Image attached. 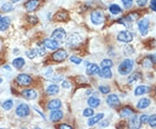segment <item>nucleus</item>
<instances>
[{"mask_svg":"<svg viewBox=\"0 0 156 129\" xmlns=\"http://www.w3.org/2000/svg\"><path fill=\"white\" fill-rule=\"evenodd\" d=\"M140 123L141 124H146L148 122V119H149V116L147 115V114H141L140 116Z\"/></svg>","mask_w":156,"mask_h":129,"instance_id":"nucleus-42","label":"nucleus"},{"mask_svg":"<svg viewBox=\"0 0 156 129\" xmlns=\"http://www.w3.org/2000/svg\"><path fill=\"white\" fill-rule=\"evenodd\" d=\"M82 114L84 117H92L94 115V110L90 108H85L82 112Z\"/></svg>","mask_w":156,"mask_h":129,"instance_id":"nucleus-36","label":"nucleus"},{"mask_svg":"<svg viewBox=\"0 0 156 129\" xmlns=\"http://www.w3.org/2000/svg\"><path fill=\"white\" fill-rule=\"evenodd\" d=\"M134 62L132 59H125L118 67V72L121 76L129 75L134 68Z\"/></svg>","mask_w":156,"mask_h":129,"instance_id":"nucleus-1","label":"nucleus"},{"mask_svg":"<svg viewBox=\"0 0 156 129\" xmlns=\"http://www.w3.org/2000/svg\"><path fill=\"white\" fill-rule=\"evenodd\" d=\"M155 92H156V87H155Z\"/></svg>","mask_w":156,"mask_h":129,"instance_id":"nucleus-58","label":"nucleus"},{"mask_svg":"<svg viewBox=\"0 0 156 129\" xmlns=\"http://www.w3.org/2000/svg\"><path fill=\"white\" fill-rule=\"evenodd\" d=\"M60 81H62V76H55L51 78V82H58Z\"/></svg>","mask_w":156,"mask_h":129,"instance_id":"nucleus-47","label":"nucleus"},{"mask_svg":"<svg viewBox=\"0 0 156 129\" xmlns=\"http://www.w3.org/2000/svg\"><path fill=\"white\" fill-rule=\"evenodd\" d=\"M59 87L56 84H51L50 86H48L47 89H46V93L49 95H56L59 93Z\"/></svg>","mask_w":156,"mask_h":129,"instance_id":"nucleus-24","label":"nucleus"},{"mask_svg":"<svg viewBox=\"0 0 156 129\" xmlns=\"http://www.w3.org/2000/svg\"><path fill=\"white\" fill-rule=\"evenodd\" d=\"M117 39L122 43H130L133 40V35L129 30H122L117 35Z\"/></svg>","mask_w":156,"mask_h":129,"instance_id":"nucleus-8","label":"nucleus"},{"mask_svg":"<svg viewBox=\"0 0 156 129\" xmlns=\"http://www.w3.org/2000/svg\"><path fill=\"white\" fill-rule=\"evenodd\" d=\"M147 1L148 0H136V3L138 4L139 6H145L146 4H147Z\"/></svg>","mask_w":156,"mask_h":129,"instance_id":"nucleus-48","label":"nucleus"},{"mask_svg":"<svg viewBox=\"0 0 156 129\" xmlns=\"http://www.w3.org/2000/svg\"><path fill=\"white\" fill-rule=\"evenodd\" d=\"M21 95L25 98L26 100H35L37 97V92L33 88H25L23 89L21 92Z\"/></svg>","mask_w":156,"mask_h":129,"instance_id":"nucleus-9","label":"nucleus"},{"mask_svg":"<svg viewBox=\"0 0 156 129\" xmlns=\"http://www.w3.org/2000/svg\"><path fill=\"white\" fill-rule=\"evenodd\" d=\"M22 129H27V128H22Z\"/></svg>","mask_w":156,"mask_h":129,"instance_id":"nucleus-57","label":"nucleus"},{"mask_svg":"<svg viewBox=\"0 0 156 129\" xmlns=\"http://www.w3.org/2000/svg\"><path fill=\"white\" fill-rule=\"evenodd\" d=\"M13 9H14V7H13V5L10 3H5V4H4L1 6V10L4 12H10V11L13 10Z\"/></svg>","mask_w":156,"mask_h":129,"instance_id":"nucleus-34","label":"nucleus"},{"mask_svg":"<svg viewBox=\"0 0 156 129\" xmlns=\"http://www.w3.org/2000/svg\"><path fill=\"white\" fill-rule=\"evenodd\" d=\"M19 1H21V0H11L12 3H18Z\"/></svg>","mask_w":156,"mask_h":129,"instance_id":"nucleus-53","label":"nucleus"},{"mask_svg":"<svg viewBox=\"0 0 156 129\" xmlns=\"http://www.w3.org/2000/svg\"><path fill=\"white\" fill-rule=\"evenodd\" d=\"M124 7L126 9H129L133 4V0H121Z\"/></svg>","mask_w":156,"mask_h":129,"instance_id":"nucleus-43","label":"nucleus"},{"mask_svg":"<svg viewBox=\"0 0 156 129\" xmlns=\"http://www.w3.org/2000/svg\"><path fill=\"white\" fill-rule=\"evenodd\" d=\"M148 124L150 125V127L152 128H155L156 127V113L152 114L149 119H148Z\"/></svg>","mask_w":156,"mask_h":129,"instance_id":"nucleus-37","label":"nucleus"},{"mask_svg":"<svg viewBox=\"0 0 156 129\" xmlns=\"http://www.w3.org/2000/svg\"><path fill=\"white\" fill-rule=\"evenodd\" d=\"M139 31L141 36H147L149 29V20L147 18H142L138 22Z\"/></svg>","mask_w":156,"mask_h":129,"instance_id":"nucleus-6","label":"nucleus"},{"mask_svg":"<svg viewBox=\"0 0 156 129\" xmlns=\"http://www.w3.org/2000/svg\"><path fill=\"white\" fill-rule=\"evenodd\" d=\"M109 11H110L112 14H114V15H117V14L121 13V11H122V10H121V8L118 4H111V5L109 6Z\"/></svg>","mask_w":156,"mask_h":129,"instance_id":"nucleus-29","label":"nucleus"},{"mask_svg":"<svg viewBox=\"0 0 156 129\" xmlns=\"http://www.w3.org/2000/svg\"><path fill=\"white\" fill-rule=\"evenodd\" d=\"M100 67L95 64V63H89L88 64L86 68V74L88 76H93V75H96V74H99L100 72Z\"/></svg>","mask_w":156,"mask_h":129,"instance_id":"nucleus-14","label":"nucleus"},{"mask_svg":"<svg viewBox=\"0 0 156 129\" xmlns=\"http://www.w3.org/2000/svg\"><path fill=\"white\" fill-rule=\"evenodd\" d=\"M99 90L102 94L107 95L110 92V87L108 86H100L99 87Z\"/></svg>","mask_w":156,"mask_h":129,"instance_id":"nucleus-40","label":"nucleus"},{"mask_svg":"<svg viewBox=\"0 0 156 129\" xmlns=\"http://www.w3.org/2000/svg\"><path fill=\"white\" fill-rule=\"evenodd\" d=\"M150 7H151V9H152L154 11H155L156 12V0H151Z\"/></svg>","mask_w":156,"mask_h":129,"instance_id":"nucleus-49","label":"nucleus"},{"mask_svg":"<svg viewBox=\"0 0 156 129\" xmlns=\"http://www.w3.org/2000/svg\"><path fill=\"white\" fill-rule=\"evenodd\" d=\"M39 4H40V0H28L25 3V6L27 11L33 12L37 9Z\"/></svg>","mask_w":156,"mask_h":129,"instance_id":"nucleus-12","label":"nucleus"},{"mask_svg":"<svg viewBox=\"0 0 156 129\" xmlns=\"http://www.w3.org/2000/svg\"><path fill=\"white\" fill-rule=\"evenodd\" d=\"M140 76H141L140 75V73H138V72H134V73L131 74L129 76V78H128V82H129V84H133V83L136 82L140 78Z\"/></svg>","mask_w":156,"mask_h":129,"instance_id":"nucleus-28","label":"nucleus"},{"mask_svg":"<svg viewBox=\"0 0 156 129\" xmlns=\"http://www.w3.org/2000/svg\"><path fill=\"white\" fill-rule=\"evenodd\" d=\"M113 66H114V62H113L112 60H110V59H104V60L102 61V62H101V67H102V69H104V68L111 69Z\"/></svg>","mask_w":156,"mask_h":129,"instance_id":"nucleus-31","label":"nucleus"},{"mask_svg":"<svg viewBox=\"0 0 156 129\" xmlns=\"http://www.w3.org/2000/svg\"><path fill=\"white\" fill-rule=\"evenodd\" d=\"M99 76L104 79H109V78L112 77V71L110 69H108V68H104L102 69L99 72Z\"/></svg>","mask_w":156,"mask_h":129,"instance_id":"nucleus-25","label":"nucleus"},{"mask_svg":"<svg viewBox=\"0 0 156 129\" xmlns=\"http://www.w3.org/2000/svg\"><path fill=\"white\" fill-rule=\"evenodd\" d=\"M10 24V19L8 17H2L0 20V31H4L9 28Z\"/></svg>","mask_w":156,"mask_h":129,"instance_id":"nucleus-19","label":"nucleus"},{"mask_svg":"<svg viewBox=\"0 0 156 129\" xmlns=\"http://www.w3.org/2000/svg\"><path fill=\"white\" fill-rule=\"evenodd\" d=\"M107 104L111 107V108H115L120 105V99L116 95H108L107 97Z\"/></svg>","mask_w":156,"mask_h":129,"instance_id":"nucleus-13","label":"nucleus"},{"mask_svg":"<svg viewBox=\"0 0 156 129\" xmlns=\"http://www.w3.org/2000/svg\"><path fill=\"white\" fill-rule=\"evenodd\" d=\"M2 82H3V79H2V78L0 77V84H1Z\"/></svg>","mask_w":156,"mask_h":129,"instance_id":"nucleus-54","label":"nucleus"},{"mask_svg":"<svg viewBox=\"0 0 156 129\" xmlns=\"http://www.w3.org/2000/svg\"><path fill=\"white\" fill-rule=\"evenodd\" d=\"M90 17H91V22L92 24H94L95 25H100L104 22V14L103 11L95 10H93L90 14Z\"/></svg>","mask_w":156,"mask_h":129,"instance_id":"nucleus-4","label":"nucleus"},{"mask_svg":"<svg viewBox=\"0 0 156 129\" xmlns=\"http://www.w3.org/2000/svg\"><path fill=\"white\" fill-rule=\"evenodd\" d=\"M66 36H67V33H66L65 30L62 29V28L56 29L51 34L52 39H54L57 42L58 41H60V42L63 41L64 39H66Z\"/></svg>","mask_w":156,"mask_h":129,"instance_id":"nucleus-5","label":"nucleus"},{"mask_svg":"<svg viewBox=\"0 0 156 129\" xmlns=\"http://www.w3.org/2000/svg\"><path fill=\"white\" fill-rule=\"evenodd\" d=\"M147 57L151 60L153 63H156V55H150Z\"/></svg>","mask_w":156,"mask_h":129,"instance_id":"nucleus-51","label":"nucleus"},{"mask_svg":"<svg viewBox=\"0 0 156 129\" xmlns=\"http://www.w3.org/2000/svg\"><path fill=\"white\" fill-rule=\"evenodd\" d=\"M103 117L104 113H97V114H95V115H93V116L90 117L89 120L88 121V125L89 127H92V126H94L95 124L99 123L100 121L103 119Z\"/></svg>","mask_w":156,"mask_h":129,"instance_id":"nucleus-17","label":"nucleus"},{"mask_svg":"<svg viewBox=\"0 0 156 129\" xmlns=\"http://www.w3.org/2000/svg\"><path fill=\"white\" fill-rule=\"evenodd\" d=\"M88 104L89 105L90 108H98V107L100 106L101 101H100L99 98H97V97H95V96H91V97H89L88 100Z\"/></svg>","mask_w":156,"mask_h":129,"instance_id":"nucleus-23","label":"nucleus"},{"mask_svg":"<svg viewBox=\"0 0 156 129\" xmlns=\"http://www.w3.org/2000/svg\"><path fill=\"white\" fill-rule=\"evenodd\" d=\"M69 60L71 61L72 62L76 63V64H80V63L82 62V59L79 58V57H77V56H70Z\"/></svg>","mask_w":156,"mask_h":129,"instance_id":"nucleus-44","label":"nucleus"},{"mask_svg":"<svg viewBox=\"0 0 156 129\" xmlns=\"http://www.w3.org/2000/svg\"><path fill=\"white\" fill-rule=\"evenodd\" d=\"M32 77L25 73H21L16 77V82L20 87H29L32 83Z\"/></svg>","mask_w":156,"mask_h":129,"instance_id":"nucleus-2","label":"nucleus"},{"mask_svg":"<svg viewBox=\"0 0 156 129\" xmlns=\"http://www.w3.org/2000/svg\"><path fill=\"white\" fill-rule=\"evenodd\" d=\"M25 54L26 56H27V57L30 58V59H34L35 57L38 55V54H37V50H36V49H31V50L26 51Z\"/></svg>","mask_w":156,"mask_h":129,"instance_id":"nucleus-35","label":"nucleus"},{"mask_svg":"<svg viewBox=\"0 0 156 129\" xmlns=\"http://www.w3.org/2000/svg\"><path fill=\"white\" fill-rule=\"evenodd\" d=\"M56 20H60V21H63L65 19H67L69 17V15L66 11H59L58 13H56Z\"/></svg>","mask_w":156,"mask_h":129,"instance_id":"nucleus-32","label":"nucleus"},{"mask_svg":"<svg viewBox=\"0 0 156 129\" xmlns=\"http://www.w3.org/2000/svg\"><path fill=\"white\" fill-rule=\"evenodd\" d=\"M0 129H4V128H0Z\"/></svg>","mask_w":156,"mask_h":129,"instance_id":"nucleus-59","label":"nucleus"},{"mask_svg":"<svg viewBox=\"0 0 156 129\" xmlns=\"http://www.w3.org/2000/svg\"><path fill=\"white\" fill-rule=\"evenodd\" d=\"M131 115H134V110L131 109L129 107H126V108H122L121 110V112H120V116L123 117V118L129 117Z\"/></svg>","mask_w":156,"mask_h":129,"instance_id":"nucleus-27","label":"nucleus"},{"mask_svg":"<svg viewBox=\"0 0 156 129\" xmlns=\"http://www.w3.org/2000/svg\"><path fill=\"white\" fill-rule=\"evenodd\" d=\"M141 127V123L140 121L138 115L134 114L129 121V128L130 129H140Z\"/></svg>","mask_w":156,"mask_h":129,"instance_id":"nucleus-15","label":"nucleus"},{"mask_svg":"<svg viewBox=\"0 0 156 129\" xmlns=\"http://www.w3.org/2000/svg\"><path fill=\"white\" fill-rule=\"evenodd\" d=\"M34 109H35V111H36V112L38 113H39V114H40V115L43 117V119L45 120V116H44V114H43V113H42V112H40V111H39L38 109H36V108H35V107H34Z\"/></svg>","mask_w":156,"mask_h":129,"instance_id":"nucleus-52","label":"nucleus"},{"mask_svg":"<svg viewBox=\"0 0 156 129\" xmlns=\"http://www.w3.org/2000/svg\"><path fill=\"white\" fill-rule=\"evenodd\" d=\"M62 87L63 88L68 89V88H70L71 84H70V82H69L68 80H63V81H62Z\"/></svg>","mask_w":156,"mask_h":129,"instance_id":"nucleus-45","label":"nucleus"},{"mask_svg":"<svg viewBox=\"0 0 156 129\" xmlns=\"http://www.w3.org/2000/svg\"><path fill=\"white\" fill-rule=\"evenodd\" d=\"M150 104H151V101L149 100V99H147V98H142V99H140V101L138 102V103L136 105V107H137V108L138 109H145V108H147V107H149L150 106Z\"/></svg>","mask_w":156,"mask_h":129,"instance_id":"nucleus-22","label":"nucleus"},{"mask_svg":"<svg viewBox=\"0 0 156 129\" xmlns=\"http://www.w3.org/2000/svg\"><path fill=\"white\" fill-rule=\"evenodd\" d=\"M1 19H2V17H1V15H0V20H1Z\"/></svg>","mask_w":156,"mask_h":129,"instance_id":"nucleus-56","label":"nucleus"},{"mask_svg":"<svg viewBox=\"0 0 156 129\" xmlns=\"http://www.w3.org/2000/svg\"><path fill=\"white\" fill-rule=\"evenodd\" d=\"M15 113L17 117L20 118H25L27 116L30 115V108L29 107V105L26 103H20L18 104L16 108Z\"/></svg>","mask_w":156,"mask_h":129,"instance_id":"nucleus-3","label":"nucleus"},{"mask_svg":"<svg viewBox=\"0 0 156 129\" xmlns=\"http://www.w3.org/2000/svg\"><path fill=\"white\" fill-rule=\"evenodd\" d=\"M27 20H28V22H29L30 24H32V25H35V24L38 22L37 17H35V16H29V17H27Z\"/></svg>","mask_w":156,"mask_h":129,"instance_id":"nucleus-41","label":"nucleus"},{"mask_svg":"<svg viewBox=\"0 0 156 129\" xmlns=\"http://www.w3.org/2000/svg\"><path fill=\"white\" fill-rule=\"evenodd\" d=\"M61 107H62V102H61L60 100H58V99H53L51 101H50L48 105H47L48 109L51 110V111L57 110V109L60 108Z\"/></svg>","mask_w":156,"mask_h":129,"instance_id":"nucleus-18","label":"nucleus"},{"mask_svg":"<svg viewBox=\"0 0 156 129\" xmlns=\"http://www.w3.org/2000/svg\"><path fill=\"white\" fill-rule=\"evenodd\" d=\"M62 117H63V112L59 110V109H57V110H54V111H52V112L51 113L50 120H51L52 122L56 123V122H57V121H61V120L62 119Z\"/></svg>","mask_w":156,"mask_h":129,"instance_id":"nucleus-16","label":"nucleus"},{"mask_svg":"<svg viewBox=\"0 0 156 129\" xmlns=\"http://www.w3.org/2000/svg\"><path fill=\"white\" fill-rule=\"evenodd\" d=\"M152 65H153V62H151V60L147 57V58H145L143 62H142V66L144 67V68H151L152 67Z\"/></svg>","mask_w":156,"mask_h":129,"instance_id":"nucleus-39","label":"nucleus"},{"mask_svg":"<svg viewBox=\"0 0 156 129\" xmlns=\"http://www.w3.org/2000/svg\"><path fill=\"white\" fill-rule=\"evenodd\" d=\"M138 17H139L138 13H136V12H132V13H129L128 16H126L124 18H125V20H126L128 23L131 24L132 22L135 21Z\"/></svg>","mask_w":156,"mask_h":129,"instance_id":"nucleus-30","label":"nucleus"},{"mask_svg":"<svg viewBox=\"0 0 156 129\" xmlns=\"http://www.w3.org/2000/svg\"><path fill=\"white\" fill-rule=\"evenodd\" d=\"M43 45L45 46V48L51 50H56L58 49L59 47V42L54 40V39H50V38H46L43 40Z\"/></svg>","mask_w":156,"mask_h":129,"instance_id":"nucleus-11","label":"nucleus"},{"mask_svg":"<svg viewBox=\"0 0 156 129\" xmlns=\"http://www.w3.org/2000/svg\"><path fill=\"white\" fill-rule=\"evenodd\" d=\"M51 57L55 62H62L68 57V53L66 50L60 49V50H57L54 52L52 54Z\"/></svg>","mask_w":156,"mask_h":129,"instance_id":"nucleus-7","label":"nucleus"},{"mask_svg":"<svg viewBox=\"0 0 156 129\" xmlns=\"http://www.w3.org/2000/svg\"><path fill=\"white\" fill-rule=\"evenodd\" d=\"M13 106H14V102H13V100H11V99L5 100V101H4V102H2V104H1L2 108H3L4 110H5V111H10V110L13 108Z\"/></svg>","mask_w":156,"mask_h":129,"instance_id":"nucleus-26","label":"nucleus"},{"mask_svg":"<svg viewBox=\"0 0 156 129\" xmlns=\"http://www.w3.org/2000/svg\"><path fill=\"white\" fill-rule=\"evenodd\" d=\"M34 129H41V128H35Z\"/></svg>","mask_w":156,"mask_h":129,"instance_id":"nucleus-55","label":"nucleus"},{"mask_svg":"<svg viewBox=\"0 0 156 129\" xmlns=\"http://www.w3.org/2000/svg\"><path fill=\"white\" fill-rule=\"evenodd\" d=\"M36 50H37V54L39 56H43L46 53V50H45V46L43 45V43H37V47H36Z\"/></svg>","mask_w":156,"mask_h":129,"instance_id":"nucleus-33","label":"nucleus"},{"mask_svg":"<svg viewBox=\"0 0 156 129\" xmlns=\"http://www.w3.org/2000/svg\"><path fill=\"white\" fill-rule=\"evenodd\" d=\"M123 51H124V55H126V56H130V55L133 54L134 49H133V47H132L131 45H126V46L124 47V49H123Z\"/></svg>","mask_w":156,"mask_h":129,"instance_id":"nucleus-38","label":"nucleus"},{"mask_svg":"<svg viewBox=\"0 0 156 129\" xmlns=\"http://www.w3.org/2000/svg\"><path fill=\"white\" fill-rule=\"evenodd\" d=\"M81 41H82L81 36L78 34L74 33V34L69 36V37L67 39L66 43L69 47H77L78 44L81 43Z\"/></svg>","mask_w":156,"mask_h":129,"instance_id":"nucleus-10","label":"nucleus"},{"mask_svg":"<svg viewBox=\"0 0 156 129\" xmlns=\"http://www.w3.org/2000/svg\"><path fill=\"white\" fill-rule=\"evenodd\" d=\"M149 87L145 86V85H140V86L136 87L134 89V95L136 96H140V95H143L144 94L147 93L149 91Z\"/></svg>","mask_w":156,"mask_h":129,"instance_id":"nucleus-20","label":"nucleus"},{"mask_svg":"<svg viewBox=\"0 0 156 129\" xmlns=\"http://www.w3.org/2000/svg\"><path fill=\"white\" fill-rule=\"evenodd\" d=\"M99 123H100V126H101L102 128H106V127H108V126L109 125V122H108V120L102 121V122H99Z\"/></svg>","mask_w":156,"mask_h":129,"instance_id":"nucleus-50","label":"nucleus"},{"mask_svg":"<svg viewBox=\"0 0 156 129\" xmlns=\"http://www.w3.org/2000/svg\"><path fill=\"white\" fill-rule=\"evenodd\" d=\"M57 128L58 129H73V128L71 126H69L68 124H60L57 126Z\"/></svg>","mask_w":156,"mask_h":129,"instance_id":"nucleus-46","label":"nucleus"},{"mask_svg":"<svg viewBox=\"0 0 156 129\" xmlns=\"http://www.w3.org/2000/svg\"><path fill=\"white\" fill-rule=\"evenodd\" d=\"M25 64V60L23 57H17L12 61V65L15 69H21Z\"/></svg>","mask_w":156,"mask_h":129,"instance_id":"nucleus-21","label":"nucleus"}]
</instances>
